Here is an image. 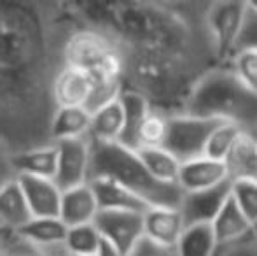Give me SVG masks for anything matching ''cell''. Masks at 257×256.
I'll list each match as a JSON object with an SVG mask.
<instances>
[{
    "label": "cell",
    "mask_w": 257,
    "mask_h": 256,
    "mask_svg": "<svg viewBox=\"0 0 257 256\" xmlns=\"http://www.w3.org/2000/svg\"><path fill=\"white\" fill-rule=\"evenodd\" d=\"M88 27L119 46L153 48L193 56L217 67L219 58L206 28L208 2H72Z\"/></svg>",
    "instance_id": "7a4b0ae2"
},
{
    "label": "cell",
    "mask_w": 257,
    "mask_h": 256,
    "mask_svg": "<svg viewBox=\"0 0 257 256\" xmlns=\"http://www.w3.org/2000/svg\"><path fill=\"white\" fill-rule=\"evenodd\" d=\"M96 214H98V204H96V198L88 183L61 192L58 218L67 228L79 225H91Z\"/></svg>",
    "instance_id": "2e32d148"
},
{
    "label": "cell",
    "mask_w": 257,
    "mask_h": 256,
    "mask_svg": "<svg viewBox=\"0 0 257 256\" xmlns=\"http://www.w3.org/2000/svg\"><path fill=\"white\" fill-rule=\"evenodd\" d=\"M102 237L95 225H79L67 228L63 247L75 256H96L102 246Z\"/></svg>",
    "instance_id": "83f0119b"
},
{
    "label": "cell",
    "mask_w": 257,
    "mask_h": 256,
    "mask_svg": "<svg viewBox=\"0 0 257 256\" xmlns=\"http://www.w3.org/2000/svg\"><path fill=\"white\" fill-rule=\"evenodd\" d=\"M247 2H208L206 28L220 65H229L243 28Z\"/></svg>",
    "instance_id": "ba28073f"
},
{
    "label": "cell",
    "mask_w": 257,
    "mask_h": 256,
    "mask_svg": "<svg viewBox=\"0 0 257 256\" xmlns=\"http://www.w3.org/2000/svg\"><path fill=\"white\" fill-rule=\"evenodd\" d=\"M0 256H46L41 249L28 244L18 232L6 230L2 244H0Z\"/></svg>",
    "instance_id": "d6a6232c"
},
{
    "label": "cell",
    "mask_w": 257,
    "mask_h": 256,
    "mask_svg": "<svg viewBox=\"0 0 257 256\" xmlns=\"http://www.w3.org/2000/svg\"><path fill=\"white\" fill-rule=\"evenodd\" d=\"M96 256H121L117 253V251L114 249V247H110L108 244H105L102 242V246H100V251H98V254Z\"/></svg>",
    "instance_id": "f35d334b"
},
{
    "label": "cell",
    "mask_w": 257,
    "mask_h": 256,
    "mask_svg": "<svg viewBox=\"0 0 257 256\" xmlns=\"http://www.w3.org/2000/svg\"><path fill=\"white\" fill-rule=\"evenodd\" d=\"M186 230L182 212L175 207H151L144 212V239L166 249H175Z\"/></svg>",
    "instance_id": "8fae6325"
},
{
    "label": "cell",
    "mask_w": 257,
    "mask_h": 256,
    "mask_svg": "<svg viewBox=\"0 0 257 256\" xmlns=\"http://www.w3.org/2000/svg\"><path fill=\"white\" fill-rule=\"evenodd\" d=\"M227 181H229V176H227L224 161L200 156L180 163L177 185L182 190V193H196L215 188Z\"/></svg>",
    "instance_id": "7c38bea8"
},
{
    "label": "cell",
    "mask_w": 257,
    "mask_h": 256,
    "mask_svg": "<svg viewBox=\"0 0 257 256\" xmlns=\"http://www.w3.org/2000/svg\"><path fill=\"white\" fill-rule=\"evenodd\" d=\"M229 181L257 178V135L241 132L224 160Z\"/></svg>",
    "instance_id": "44dd1931"
},
{
    "label": "cell",
    "mask_w": 257,
    "mask_h": 256,
    "mask_svg": "<svg viewBox=\"0 0 257 256\" xmlns=\"http://www.w3.org/2000/svg\"><path fill=\"white\" fill-rule=\"evenodd\" d=\"M168 130V116L151 109L137 135V149L140 147H163ZM135 149V151H137Z\"/></svg>",
    "instance_id": "f1b7e54d"
},
{
    "label": "cell",
    "mask_w": 257,
    "mask_h": 256,
    "mask_svg": "<svg viewBox=\"0 0 257 256\" xmlns=\"http://www.w3.org/2000/svg\"><path fill=\"white\" fill-rule=\"evenodd\" d=\"M4 232H6V228H0V242H2V237H4Z\"/></svg>",
    "instance_id": "ab89813d"
},
{
    "label": "cell",
    "mask_w": 257,
    "mask_h": 256,
    "mask_svg": "<svg viewBox=\"0 0 257 256\" xmlns=\"http://www.w3.org/2000/svg\"><path fill=\"white\" fill-rule=\"evenodd\" d=\"M42 253L46 256H75V254H70L67 249L63 247V244L61 246H54V247H48V249H41Z\"/></svg>",
    "instance_id": "74e56055"
},
{
    "label": "cell",
    "mask_w": 257,
    "mask_h": 256,
    "mask_svg": "<svg viewBox=\"0 0 257 256\" xmlns=\"http://www.w3.org/2000/svg\"><path fill=\"white\" fill-rule=\"evenodd\" d=\"M18 183L25 195L32 218H58L61 190L54 185V181L20 176Z\"/></svg>",
    "instance_id": "9a60e30c"
},
{
    "label": "cell",
    "mask_w": 257,
    "mask_h": 256,
    "mask_svg": "<svg viewBox=\"0 0 257 256\" xmlns=\"http://www.w3.org/2000/svg\"><path fill=\"white\" fill-rule=\"evenodd\" d=\"M30 219V209L16 178L0 188V228L20 232Z\"/></svg>",
    "instance_id": "603a6c76"
},
{
    "label": "cell",
    "mask_w": 257,
    "mask_h": 256,
    "mask_svg": "<svg viewBox=\"0 0 257 256\" xmlns=\"http://www.w3.org/2000/svg\"><path fill=\"white\" fill-rule=\"evenodd\" d=\"M119 48L122 53V90L140 95L151 109L166 116L182 113L196 82L215 68L203 60L165 49Z\"/></svg>",
    "instance_id": "3957f363"
},
{
    "label": "cell",
    "mask_w": 257,
    "mask_h": 256,
    "mask_svg": "<svg viewBox=\"0 0 257 256\" xmlns=\"http://www.w3.org/2000/svg\"><path fill=\"white\" fill-rule=\"evenodd\" d=\"M241 49H255L257 51V2H247L243 28H241L240 41H238L234 53L241 51Z\"/></svg>",
    "instance_id": "836d02e7"
},
{
    "label": "cell",
    "mask_w": 257,
    "mask_h": 256,
    "mask_svg": "<svg viewBox=\"0 0 257 256\" xmlns=\"http://www.w3.org/2000/svg\"><path fill=\"white\" fill-rule=\"evenodd\" d=\"M231 195V181L215 188L196 193H184L180 202V212L186 226L191 225H210L219 214L222 205Z\"/></svg>",
    "instance_id": "4fadbf2b"
},
{
    "label": "cell",
    "mask_w": 257,
    "mask_h": 256,
    "mask_svg": "<svg viewBox=\"0 0 257 256\" xmlns=\"http://www.w3.org/2000/svg\"><path fill=\"white\" fill-rule=\"evenodd\" d=\"M107 178L124 186L149 207H180L184 198L177 185H163L146 170L135 151L121 144L91 142L89 179Z\"/></svg>",
    "instance_id": "5b68a950"
},
{
    "label": "cell",
    "mask_w": 257,
    "mask_h": 256,
    "mask_svg": "<svg viewBox=\"0 0 257 256\" xmlns=\"http://www.w3.org/2000/svg\"><path fill=\"white\" fill-rule=\"evenodd\" d=\"M231 198L252 226L257 225V179L231 181Z\"/></svg>",
    "instance_id": "f546056e"
},
{
    "label": "cell",
    "mask_w": 257,
    "mask_h": 256,
    "mask_svg": "<svg viewBox=\"0 0 257 256\" xmlns=\"http://www.w3.org/2000/svg\"><path fill=\"white\" fill-rule=\"evenodd\" d=\"M229 67L234 74L241 79L243 84H247L252 92L257 93V51L255 49H241L234 53L231 58Z\"/></svg>",
    "instance_id": "1f68e13d"
},
{
    "label": "cell",
    "mask_w": 257,
    "mask_h": 256,
    "mask_svg": "<svg viewBox=\"0 0 257 256\" xmlns=\"http://www.w3.org/2000/svg\"><path fill=\"white\" fill-rule=\"evenodd\" d=\"M219 125L220 121L184 113L168 116V130H166L163 149L175 156L179 163L205 156L206 142Z\"/></svg>",
    "instance_id": "52a82bcc"
},
{
    "label": "cell",
    "mask_w": 257,
    "mask_h": 256,
    "mask_svg": "<svg viewBox=\"0 0 257 256\" xmlns=\"http://www.w3.org/2000/svg\"><path fill=\"white\" fill-rule=\"evenodd\" d=\"M146 170L163 185H177L180 163L163 147H140L135 151ZM179 186V185H177Z\"/></svg>",
    "instance_id": "484cf974"
},
{
    "label": "cell",
    "mask_w": 257,
    "mask_h": 256,
    "mask_svg": "<svg viewBox=\"0 0 257 256\" xmlns=\"http://www.w3.org/2000/svg\"><path fill=\"white\" fill-rule=\"evenodd\" d=\"M58 163L54 174V185L65 190L86 185L89 181V165H91V140L72 139L56 142Z\"/></svg>",
    "instance_id": "30bf717a"
},
{
    "label": "cell",
    "mask_w": 257,
    "mask_h": 256,
    "mask_svg": "<svg viewBox=\"0 0 257 256\" xmlns=\"http://www.w3.org/2000/svg\"><path fill=\"white\" fill-rule=\"evenodd\" d=\"M58 163V149L56 144L34 147L16 153L13 158V165L16 176H28V178H41V179H54Z\"/></svg>",
    "instance_id": "d6986e66"
},
{
    "label": "cell",
    "mask_w": 257,
    "mask_h": 256,
    "mask_svg": "<svg viewBox=\"0 0 257 256\" xmlns=\"http://www.w3.org/2000/svg\"><path fill=\"white\" fill-rule=\"evenodd\" d=\"M79 23L72 2L0 0V139L14 154L53 144L54 77Z\"/></svg>",
    "instance_id": "6da1fadb"
},
{
    "label": "cell",
    "mask_w": 257,
    "mask_h": 256,
    "mask_svg": "<svg viewBox=\"0 0 257 256\" xmlns=\"http://www.w3.org/2000/svg\"><path fill=\"white\" fill-rule=\"evenodd\" d=\"M122 130H124V111H122L121 100L115 99L91 113V127H89L88 139L91 142L100 144H119Z\"/></svg>",
    "instance_id": "ac0fdd59"
},
{
    "label": "cell",
    "mask_w": 257,
    "mask_h": 256,
    "mask_svg": "<svg viewBox=\"0 0 257 256\" xmlns=\"http://www.w3.org/2000/svg\"><path fill=\"white\" fill-rule=\"evenodd\" d=\"M243 130H240L234 125L229 123H220L219 127L212 132L208 142H206V149H205V156L212 158L217 161H224L226 156L229 154V151L233 149L234 142L240 137V133Z\"/></svg>",
    "instance_id": "4dcf8cb0"
},
{
    "label": "cell",
    "mask_w": 257,
    "mask_h": 256,
    "mask_svg": "<svg viewBox=\"0 0 257 256\" xmlns=\"http://www.w3.org/2000/svg\"><path fill=\"white\" fill-rule=\"evenodd\" d=\"M182 113L255 133L257 93L241 82L229 65H219L196 82Z\"/></svg>",
    "instance_id": "277c9868"
},
{
    "label": "cell",
    "mask_w": 257,
    "mask_h": 256,
    "mask_svg": "<svg viewBox=\"0 0 257 256\" xmlns=\"http://www.w3.org/2000/svg\"><path fill=\"white\" fill-rule=\"evenodd\" d=\"M18 233L37 249H48L63 244L67 226L60 221V218H32Z\"/></svg>",
    "instance_id": "cb8c5ba5"
},
{
    "label": "cell",
    "mask_w": 257,
    "mask_h": 256,
    "mask_svg": "<svg viewBox=\"0 0 257 256\" xmlns=\"http://www.w3.org/2000/svg\"><path fill=\"white\" fill-rule=\"evenodd\" d=\"M91 186L93 195L98 204V211H126V212H140L144 214L149 211V205H146L139 197H135L124 186L117 185L115 181L107 178H91L88 181Z\"/></svg>",
    "instance_id": "e0dca14e"
},
{
    "label": "cell",
    "mask_w": 257,
    "mask_h": 256,
    "mask_svg": "<svg viewBox=\"0 0 257 256\" xmlns=\"http://www.w3.org/2000/svg\"><path fill=\"white\" fill-rule=\"evenodd\" d=\"M119 100H121L122 111H124V130H122V137L119 144L135 151L139 128L144 123L147 114H149L151 106L140 95L128 92V90H122L121 95H119Z\"/></svg>",
    "instance_id": "d4e9b609"
},
{
    "label": "cell",
    "mask_w": 257,
    "mask_h": 256,
    "mask_svg": "<svg viewBox=\"0 0 257 256\" xmlns=\"http://www.w3.org/2000/svg\"><path fill=\"white\" fill-rule=\"evenodd\" d=\"M255 135H257V132H255ZM255 179H257V178H255Z\"/></svg>",
    "instance_id": "b9f144b4"
},
{
    "label": "cell",
    "mask_w": 257,
    "mask_h": 256,
    "mask_svg": "<svg viewBox=\"0 0 257 256\" xmlns=\"http://www.w3.org/2000/svg\"><path fill=\"white\" fill-rule=\"evenodd\" d=\"M130 256H177V253H175V249L159 247V246H156V244L149 242L147 239H142Z\"/></svg>",
    "instance_id": "8d00e7d4"
},
{
    "label": "cell",
    "mask_w": 257,
    "mask_h": 256,
    "mask_svg": "<svg viewBox=\"0 0 257 256\" xmlns=\"http://www.w3.org/2000/svg\"><path fill=\"white\" fill-rule=\"evenodd\" d=\"M213 256H257V235L252 232L241 240L227 246H219Z\"/></svg>",
    "instance_id": "e575fe53"
},
{
    "label": "cell",
    "mask_w": 257,
    "mask_h": 256,
    "mask_svg": "<svg viewBox=\"0 0 257 256\" xmlns=\"http://www.w3.org/2000/svg\"><path fill=\"white\" fill-rule=\"evenodd\" d=\"M13 158H14L13 149L0 139V188L18 178L13 165Z\"/></svg>",
    "instance_id": "d590c367"
},
{
    "label": "cell",
    "mask_w": 257,
    "mask_h": 256,
    "mask_svg": "<svg viewBox=\"0 0 257 256\" xmlns=\"http://www.w3.org/2000/svg\"><path fill=\"white\" fill-rule=\"evenodd\" d=\"M254 233H255V235H257V225L254 226Z\"/></svg>",
    "instance_id": "60d3db41"
},
{
    "label": "cell",
    "mask_w": 257,
    "mask_h": 256,
    "mask_svg": "<svg viewBox=\"0 0 257 256\" xmlns=\"http://www.w3.org/2000/svg\"><path fill=\"white\" fill-rule=\"evenodd\" d=\"M91 92L93 79L84 70L63 65L54 77L53 99L56 107H86Z\"/></svg>",
    "instance_id": "5bb4252c"
},
{
    "label": "cell",
    "mask_w": 257,
    "mask_h": 256,
    "mask_svg": "<svg viewBox=\"0 0 257 256\" xmlns=\"http://www.w3.org/2000/svg\"><path fill=\"white\" fill-rule=\"evenodd\" d=\"M91 127V113L86 107H56L49 127L51 142L84 139Z\"/></svg>",
    "instance_id": "ffe728a7"
},
{
    "label": "cell",
    "mask_w": 257,
    "mask_h": 256,
    "mask_svg": "<svg viewBox=\"0 0 257 256\" xmlns=\"http://www.w3.org/2000/svg\"><path fill=\"white\" fill-rule=\"evenodd\" d=\"M217 240L210 225L186 226L179 244L175 247L177 256H213L217 251Z\"/></svg>",
    "instance_id": "4316f807"
},
{
    "label": "cell",
    "mask_w": 257,
    "mask_h": 256,
    "mask_svg": "<svg viewBox=\"0 0 257 256\" xmlns=\"http://www.w3.org/2000/svg\"><path fill=\"white\" fill-rule=\"evenodd\" d=\"M95 228L105 244L121 256H130L144 239V214L126 211H98Z\"/></svg>",
    "instance_id": "9c48e42d"
},
{
    "label": "cell",
    "mask_w": 257,
    "mask_h": 256,
    "mask_svg": "<svg viewBox=\"0 0 257 256\" xmlns=\"http://www.w3.org/2000/svg\"><path fill=\"white\" fill-rule=\"evenodd\" d=\"M63 65L84 70L93 82L122 84V53L119 44L110 35L82 21L65 41Z\"/></svg>",
    "instance_id": "8992f818"
},
{
    "label": "cell",
    "mask_w": 257,
    "mask_h": 256,
    "mask_svg": "<svg viewBox=\"0 0 257 256\" xmlns=\"http://www.w3.org/2000/svg\"><path fill=\"white\" fill-rule=\"evenodd\" d=\"M210 226H212V232L215 235L217 246L233 244L236 240L245 239V237L254 232V226L241 214V211L236 207L231 195L226 200V204L222 205V209L219 211V214L215 216V219L210 223Z\"/></svg>",
    "instance_id": "7402d4cb"
}]
</instances>
